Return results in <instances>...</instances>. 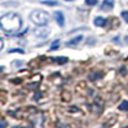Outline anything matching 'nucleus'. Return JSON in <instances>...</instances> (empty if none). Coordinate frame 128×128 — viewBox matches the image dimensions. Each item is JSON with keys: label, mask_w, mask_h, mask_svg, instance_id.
<instances>
[{"label": "nucleus", "mask_w": 128, "mask_h": 128, "mask_svg": "<svg viewBox=\"0 0 128 128\" xmlns=\"http://www.w3.org/2000/svg\"><path fill=\"white\" fill-rule=\"evenodd\" d=\"M21 18L14 12H9L0 17V28L7 34L17 32L21 28Z\"/></svg>", "instance_id": "1"}, {"label": "nucleus", "mask_w": 128, "mask_h": 128, "mask_svg": "<svg viewBox=\"0 0 128 128\" xmlns=\"http://www.w3.org/2000/svg\"><path fill=\"white\" fill-rule=\"evenodd\" d=\"M49 19H50L49 14L44 10H35L30 14V20L37 26H46L49 22Z\"/></svg>", "instance_id": "2"}, {"label": "nucleus", "mask_w": 128, "mask_h": 128, "mask_svg": "<svg viewBox=\"0 0 128 128\" xmlns=\"http://www.w3.org/2000/svg\"><path fill=\"white\" fill-rule=\"evenodd\" d=\"M114 4H115V0H104V2L102 4V10L110 11L114 8Z\"/></svg>", "instance_id": "3"}, {"label": "nucleus", "mask_w": 128, "mask_h": 128, "mask_svg": "<svg viewBox=\"0 0 128 128\" xmlns=\"http://www.w3.org/2000/svg\"><path fill=\"white\" fill-rule=\"evenodd\" d=\"M54 17H55L56 21H57V24H59L60 27H64L65 26V17H64V14L61 11H56L55 14H54Z\"/></svg>", "instance_id": "4"}, {"label": "nucleus", "mask_w": 128, "mask_h": 128, "mask_svg": "<svg viewBox=\"0 0 128 128\" xmlns=\"http://www.w3.org/2000/svg\"><path fill=\"white\" fill-rule=\"evenodd\" d=\"M106 19L102 18V17H97V18H95V20H94V24H96L97 27H104L106 24Z\"/></svg>", "instance_id": "5"}, {"label": "nucleus", "mask_w": 128, "mask_h": 128, "mask_svg": "<svg viewBox=\"0 0 128 128\" xmlns=\"http://www.w3.org/2000/svg\"><path fill=\"white\" fill-rule=\"evenodd\" d=\"M82 35H79V36L75 37V38H72L71 40H69L67 44H66V45H67V46H74V45H77V44L79 42V41L82 40Z\"/></svg>", "instance_id": "6"}, {"label": "nucleus", "mask_w": 128, "mask_h": 128, "mask_svg": "<svg viewBox=\"0 0 128 128\" xmlns=\"http://www.w3.org/2000/svg\"><path fill=\"white\" fill-rule=\"evenodd\" d=\"M35 34H36V36H38V37H46L47 35L49 34V30L48 29H37V30L35 31Z\"/></svg>", "instance_id": "7"}, {"label": "nucleus", "mask_w": 128, "mask_h": 128, "mask_svg": "<svg viewBox=\"0 0 128 128\" xmlns=\"http://www.w3.org/2000/svg\"><path fill=\"white\" fill-rule=\"evenodd\" d=\"M59 46H60V40L56 39V40H55V41H52V44H51V46H50V51L57 50V49L59 48Z\"/></svg>", "instance_id": "8"}, {"label": "nucleus", "mask_w": 128, "mask_h": 128, "mask_svg": "<svg viewBox=\"0 0 128 128\" xmlns=\"http://www.w3.org/2000/svg\"><path fill=\"white\" fill-rule=\"evenodd\" d=\"M52 59H54V61H56L58 64H66L68 61V59L65 57H57V58H52Z\"/></svg>", "instance_id": "9"}, {"label": "nucleus", "mask_w": 128, "mask_h": 128, "mask_svg": "<svg viewBox=\"0 0 128 128\" xmlns=\"http://www.w3.org/2000/svg\"><path fill=\"white\" fill-rule=\"evenodd\" d=\"M42 4H47V6H57L58 2L55 0H45V1L41 2Z\"/></svg>", "instance_id": "10"}, {"label": "nucleus", "mask_w": 128, "mask_h": 128, "mask_svg": "<svg viewBox=\"0 0 128 128\" xmlns=\"http://www.w3.org/2000/svg\"><path fill=\"white\" fill-rule=\"evenodd\" d=\"M119 109L120 110H128V102L127 100H124V102L119 105Z\"/></svg>", "instance_id": "11"}, {"label": "nucleus", "mask_w": 128, "mask_h": 128, "mask_svg": "<svg viewBox=\"0 0 128 128\" xmlns=\"http://www.w3.org/2000/svg\"><path fill=\"white\" fill-rule=\"evenodd\" d=\"M122 19H124V20L128 24V11H122Z\"/></svg>", "instance_id": "12"}, {"label": "nucleus", "mask_w": 128, "mask_h": 128, "mask_svg": "<svg viewBox=\"0 0 128 128\" xmlns=\"http://www.w3.org/2000/svg\"><path fill=\"white\" fill-rule=\"evenodd\" d=\"M97 2H98V0H86V4L88 6H95Z\"/></svg>", "instance_id": "13"}, {"label": "nucleus", "mask_w": 128, "mask_h": 128, "mask_svg": "<svg viewBox=\"0 0 128 128\" xmlns=\"http://www.w3.org/2000/svg\"><path fill=\"white\" fill-rule=\"evenodd\" d=\"M9 52H19V54H24V51L22 49H11V50H9Z\"/></svg>", "instance_id": "14"}, {"label": "nucleus", "mask_w": 128, "mask_h": 128, "mask_svg": "<svg viewBox=\"0 0 128 128\" xmlns=\"http://www.w3.org/2000/svg\"><path fill=\"white\" fill-rule=\"evenodd\" d=\"M2 47H4V40H2V39L0 38V50L2 49Z\"/></svg>", "instance_id": "15"}, {"label": "nucleus", "mask_w": 128, "mask_h": 128, "mask_svg": "<svg viewBox=\"0 0 128 128\" xmlns=\"http://www.w3.org/2000/svg\"><path fill=\"white\" fill-rule=\"evenodd\" d=\"M4 70V67H2V66H0V71H2Z\"/></svg>", "instance_id": "16"}, {"label": "nucleus", "mask_w": 128, "mask_h": 128, "mask_svg": "<svg viewBox=\"0 0 128 128\" xmlns=\"http://www.w3.org/2000/svg\"><path fill=\"white\" fill-rule=\"evenodd\" d=\"M66 1H72V0H66Z\"/></svg>", "instance_id": "17"}, {"label": "nucleus", "mask_w": 128, "mask_h": 128, "mask_svg": "<svg viewBox=\"0 0 128 128\" xmlns=\"http://www.w3.org/2000/svg\"><path fill=\"white\" fill-rule=\"evenodd\" d=\"M12 128H18V127H12Z\"/></svg>", "instance_id": "18"}]
</instances>
